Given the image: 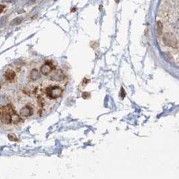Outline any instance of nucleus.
Segmentation results:
<instances>
[{"label": "nucleus", "instance_id": "15", "mask_svg": "<svg viewBox=\"0 0 179 179\" xmlns=\"http://www.w3.org/2000/svg\"><path fill=\"white\" fill-rule=\"evenodd\" d=\"M1 84H0V89H1Z\"/></svg>", "mask_w": 179, "mask_h": 179}, {"label": "nucleus", "instance_id": "8", "mask_svg": "<svg viewBox=\"0 0 179 179\" xmlns=\"http://www.w3.org/2000/svg\"><path fill=\"white\" fill-rule=\"evenodd\" d=\"M11 117H12V123L14 124H17L22 120L21 117H20V116L18 115L16 111L12 112L11 114Z\"/></svg>", "mask_w": 179, "mask_h": 179}, {"label": "nucleus", "instance_id": "9", "mask_svg": "<svg viewBox=\"0 0 179 179\" xmlns=\"http://www.w3.org/2000/svg\"><path fill=\"white\" fill-rule=\"evenodd\" d=\"M40 73L38 72V70H33L31 72L30 74V78L32 80H36L40 78Z\"/></svg>", "mask_w": 179, "mask_h": 179}, {"label": "nucleus", "instance_id": "10", "mask_svg": "<svg viewBox=\"0 0 179 179\" xmlns=\"http://www.w3.org/2000/svg\"><path fill=\"white\" fill-rule=\"evenodd\" d=\"M156 29L158 35H162L163 32V24L160 21H158L156 23Z\"/></svg>", "mask_w": 179, "mask_h": 179}, {"label": "nucleus", "instance_id": "1", "mask_svg": "<svg viewBox=\"0 0 179 179\" xmlns=\"http://www.w3.org/2000/svg\"><path fill=\"white\" fill-rule=\"evenodd\" d=\"M14 111H16L15 109L11 104L0 107V120H1V121L6 125L12 123L11 114Z\"/></svg>", "mask_w": 179, "mask_h": 179}, {"label": "nucleus", "instance_id": "14", "mask_svg": "<svg viewBox=\"0 0 179 179\" xmlns=\"http://www.w3.org/2000/svg\"><path fill=\"white\" fill-rule=\"evenodd\" d=\"M116 2H117V3H118V2L120 1V0H116Z\"/></svg>", "mask_w": 179, "mask_h": 179}, {"label": "nucleus", "instance_id": "13", "mask_svg": "<svg viewBox=\"0 0 179 179\" xmlns=\"http://www.w3.org/2000/svg\"><path fill=\"white\" fill-rule=\"evenodd\" d=\"M6 9V6L4 5H0V14H2V12Z\"/></svg>", "mask_w": 179, "mask_h": 179}, {"label": "nucleus", "instance_id": "6", "mask_svg": "<svg viewBox=\"0 0 179 179\" xmlns=\"http://www.w3.org/2000/svg\"><path fill=\"white\" fill-rule=\"evenodd\" d=\"M52 70H53L52 64L48 61L46 62L44 65H43L41 67V72L43 75H48L51 72Z\"/></svg>", "mask_w": 179, "mask_h": 179}, {"label": "nucleus", "instance_id": "12", "mask_svg": "<svg viewBox=\"0 0 179 179\" xmlns=\"http://www.w3.org/2000/svg\"><path fill=\"white\" fill-rule=\"evenodd\" d=\"M90 96V94L88 92H84L82 94V97L84 99H87Z\"/></svg>", "mask_w": 179, "mask_h": 179}, {"label": "nucleus", "instance_id": "7", "mask_svg": "<svg viewBox=\"0 0 179 179\" xmlns=\"http://www.w3.org/2000/svg\"><path fill=\"white\" fill-rule=\"evenodd\" d=\"M4 76H5V78L6 80L12 81V80H14V78H16V73L14 72L12 70L8 69V70H6V72H5Z\"/></svg>", "mask_w": 179, "mask_h": 179}, {"label": "nucleus", "instance_id": "5", "mask_svg": "<svg viewBox=\"0 0 179 179\" xmlns=\"http://www.w3.org/2000/svg\"><path fill=\"white\" fill-rule=\"evenodd\" d=\"M65 74L64 73L62 72L61 70H57V72H55V73H53L51 76V80H53L54 81H57V82H61L65 78Z\"/></svg>", "mask_w": 179, "mask_h": 179}, {"label": "nucleus", "instance_id": "3", "mask_svg": "<svg viewBox=\"0 0 179 179\" xmlns=\"http://www.w3.org/2000/svg\"><path fill=\"white\" fill-rule=\"evenodd\" d=\"M163 42L168 47L172 48H178V41L175 36L172 33H166L163 37Z\"/></svg>", "mask_w": 179, "mask_h": 179}, {"label": "nucleus", "instance_id": "2", "mask_svg": "<svg viewBox=\"0 0 179 179\" xmlns=\"http://www.w3.org/2000/svg\"><path fill=\"white\" fill-rule=\"evenodd\" d=\"M63 90L59 86H50L46 89V94L50 99H57L61 97Z\"/></svg>", "mask_w": 179, "mask_h": 179}, {"label": "nucleus", "instance_id": "4", "mask_svg": "<svg viewBox=\"0 0 179 179\" xmlns=\"http://www.w3.org/2000/svg\"><path fill=\"white\" fill-rule=\"evenodd\" d=\"M33 112H34L33 107L30 105H27L22 108L21 110H20V116H23V117H28V116H32Z\"/></svg>", "mask_w": 179, "mask_h": 179}, {"label": "nucleus", "instance_id": "11", "mask_svg": "<svg viewBox=\"0 0 179 179\" xmlns=\"http://www.w3.org/2000/svg\"><path fill=\"white\" fill-rule=\"evenodd\" d=\"M8 139H9L11 141H18V137H16V135L15 134H8Z\"/></svg>", "mask_w": 179, "mask_h": 179}]
</instances>
